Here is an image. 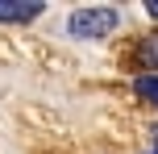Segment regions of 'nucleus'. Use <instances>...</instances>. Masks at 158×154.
I'll return each mask as SVG.
<instances>
[{"label": "nucleus", "mask_w": 158, "mask_h": 154, "mask_svg": "<svg viewBox=\"0 0 158 154\" xmlns=\"http://www.w3.org/2000/svg\"><path fill=\"white\" fill-rule=\"evenodd\" d=\"M67 29L75 38H104L108 29H117V8L112 4H87V8H75Z\"/></svg>", "instance_id": "1"}, {"label": "nucleus", "mask_w": 158, "mask_h": 154, "mask_svg": "<svg viewBox=\"0 0 158 154\" xmlns=\"http://www.w3.org/2000/svg\"><path fill=\"white\" fill-rule=\"evenodd\" d=\"M133 92H137L142 100H150V104H158V75H137Z\"/></svg>", "instance_id": "4"}, {"label": "nucleus", "mask_w": 158, "mask_h": 154, "mask_svg": "<svg viewBox=\"0 0 158 154\" xmlns=\"http://www.w3.org/2000/svg\"><path fill=\"white\" fill-rule=\"evenodd\" d=\"M150 142H154V146H150V154H158V125H154V133H150Z\"/></svg>", "instance_id": "5"}, {"label": "nucleus", "mask_w": 158, "mask_h": 154, "mask_svg": "<svg viewBox=\"0 0 158 154\" xmlns=\"http://www.w3.org/2000/svg\"><path fill=\"white\" fill-rule=\"evenodd\" d=\"M137 63L150 67V71H158V29H154V33H146V38L137 42Z\"/></svg>", "instance_id": "3"}, {"label": "nucleus", "mask_w": 158, "mask_h": 154, "mask_svg": "<svg viewBox=\"0 0 158 154\" xmlns=\"http://www.w3.org/2000/svg\"><path fill=\"white\" fill-rule=\"evenodd\" d=\"M146 13H150V17H158V0H150V4H146Z\"/></svg>", "instance_id": "6"}, {"label": "nucleus", "mask_w": 158, "mask_h": 154, "mask_svg": "<svg viewBox=\"0 0 158 154\" xmlns=\"http://www.w3.org/2000/svg\"><path fill=\"white\" fill-rule=\"evenodd\" d=\"M38 17H42V4H4L0 0V21H8V25H29Z\"/></svg>", "instance_id": "2"}]
</instances>
